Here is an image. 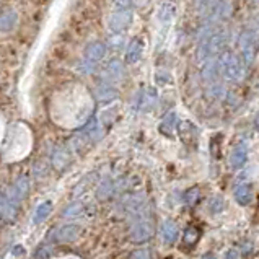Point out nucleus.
I'll return each instance as SVG.
<instances>
[{"mask_svg":"<svg viewBox=\"0 0 259 259\" xmlns=\"http://www.w3.org/2000/svg\"><path fill=\"white\" fill-rule=\"evenodd\" d=\"M111 192H113V184H111L108 180H105L101 186L98 188V192H96V194H98L100 199H106L111 196Z\"/></svg>","mask_w":259,"mask_h":259,"instance_id":"obj_20","label":"nucleus"},{"mask_svg":"<svg viewBox=\"0 0 259 259\" xmlns=\"http://www.w3.org/2000/svg\"><path fill=\"white\" fill-rule=\"evenodd\" d=\"M105 75L108 77V83L109 82H113V80H119L122 77V65L121 62H117V61H113L109 65H108V69L105 72Z\"/></svg>","mask_w":259,"mask_h":259,"instance_id":"obj_13","label":"nucleus"},{"mask_svg":"<svg viewBox=\"0 0 259 259\" xmlns=\"http://www.w3.org/2000/svg\"><path fill=\"white\" fill-rule=\"evenodd\" d=\"M199 196H201V192H199L197 188H191L186 191V194H184V202L188 205H194L197 201H199Z\"/></svg>","mask_w":259,"mask_h":259,"instance_id":"obj_18","label":"nucleus"},{"mask_svg":"<svg viewBox=\"0 0 259 259\" xmlns=\"http://www.w3.org/2000/svg\"><path fill=\"white\" fill-rule=\"evenodd\" d=\"M201 259H215V257H213V254H210V253H209V254H204Z\"/></svg>","mask_w":259,"mask_h":259,"instance_id":"obj_25","label":"nucleus"},{"mask_svg":"<svg viewBox=\"0 0 259 259\" xmlns=\"http://www.w3.org/2000/svg\"><path fill=\"white\" fill-rule=\"evenodd\" d=\"M131 10H121V12H114V15L109 20V26L114 33L124 31L125 28L131 23Z\"/></svg>","mask_w":259,"mask_h":259,"instance_id":"obj_7","label":"nucleus"},{"mask_svg":"<svg viewBox=\"0 0 259 259\" xmlns=\"http://www.w3.org/2000/svg\"><path fill=\"white\" fill-rule=\"evenodd\" d=\"M175 125H176V114H168L163 121H161L160 124V131L163 132V134L166 136H171L173 134V129H175Z\"/></svg>","mask_w":259,"mask_h":259,"instance_id":"obj_15","label":"nucleus"},{"mask_svg":"<svg viewBox=\"0 0 259 259\" xmlns=\"http://www.w3.org/2000/svg\"><path fill=\"white\" fill-rule=\"evenodd\" d=\"M93 213H95L93 205L78 202V204H72L70 207H67L62 215L65 219H88V217H92Z\"/></svg>","mask_w":259,"mask_h":259,"instance_id":"obj_2","label":"nucleus"},{"mask_svg":"<svg viewBox=\"0 0 259 259\" xmlns=\"http://www.w3.org/2000/svg\"><path fill=\"white\" fill-rule=\"evenodd\" d=\"M18 21V15L13 10H7L4 13H0V33L12 31Z\"/></svg>","mask_w":259,"mask_h":259,"instance_id":"obj_10","label":"nucleus"},{"mask_svg":"<svg viewBox=\"0 0 259 259\" xmlns=\"http://www.w3.org/2000/svg\"><path fill=\"white\" fill-rule=\"evenodd\" d=\"M233 197L240 205H249L251 201H253V184L248 183V181L238 183L235 186Z\"/></svg>","mask_w":259,"mask_h":259,"instance_id":"obj_4","label":"nucleus"},{"mask_svg":"<svg viewBox=\"0 0 259 259\" xmlns=\"http://www.w3.org/2000/svg\"><path fill=\"white\" fill-rule=\"evenodd\" d=\"M224 259H240V256H238V253H236L235 249H228L225 253V256H224Z\"/></svg>","mask_w":259,"mask_h":259,"instance_id":"obj_24","label":"nucleus"},{"mask_svg":"<svg viewBox=\"0 0 259 259\" xmlns=\"http://www.w3.org/2000/svg\"><path fill=\"white\" fill-rule=\"evenodd\" d=\"M178 230H180V228H178V225L173 220H165L163 224H161V238H163V241L168 243V245H171L178 238Z\"/></svg>","mask_w":259,"mask_h":259,"instance_id":"obj_9","label":"nucleus"},{"mask_svg":"<svg viewBox=\"0 0 259 259\" xmlns=\"http://www.w3.org/2000/svg\"><path fill=\"white\" fill-rule=\"evenodd\" d=\"M140 54H142V44H140L139 41H132V44L129 46V49H127V62H137L139 61V57H140Z\"/></svg>","mask_w":259,"mask_h":259,"instance_id":"obj_14","label":"nucleus"},{"mask_svg":"<svg viewBox=\"0 0 259 259\" xmlns=\"http://www.w3.org/2000/svg\"><path fill=\"white\" fill-rule=\"evenodd\" d=\"M153 235V222L149 217H139L131 228V238L136 243L147 241Z\"/></svg>","mask_w":259,"mask_h":259,"instance_id":"obj_1","label":"nucleus"},{"mask_svg":"<svg viewBox=\"0 0 259 259\" xmlns=\"http://www.w3.org/2000/svg\"><path fill=\"white\" fill-rule=\"evenodd\" d=\"M105 53H106V46L103 42H100V41L90 42L87 46V49H85V64L92 65V67H93L96 62L101 61L103 56H105Z\"/></svg>","mask_w":259,"mask_h":259,"instance_id":"obj_3","label":"nucleus"},{"mask_svg":"<svg viewBox=\"0 0 259 259\" xmlns=\"http://www.w3.org/2000/svg\"><path fill=\"white\" fill-rule=\"evenodd\" d=\"M113 4H114L116 12H121V10H131L132 0H113Z\"/></svg>","mask_w":259,"mask_h":259,"instance_id":"obj_23","label":"nucleus"},{"mask_svg":"<svg viewBox=\"0 0 259 259\" xmlns=\"http://www.w3.org/2000/svg\"><path fill=\"white\" fill-rule=\"evenodd\" d=\"M155 100H157V95H155V92L149 90L145 95H142V100H140L139 106L142 109H150L155 105Z\"/></svg>","mask_w":259,"mask_h":259,"instance_id":"obj_17","label":"nucleus"},{"mask_svg":"<svg viewBox=\"0 0 259 259\" xmlns=\"http://www.w3.org/2000/svg\"><path fill=\"white\" fill-rule=\"evenodd\" d=\"M224 209H225V201L220 196H213L209 201V212L213 213V215H215V213H220Z\"/></svg>","mask_w":259,"mask_h":259,"instance_id":"obj_16","label":"nucleus"},{"mask_svg":"<svg viewBox=\"0 0 259 259\" xmlns=\"http://www.w3.org/2000/svg\"><path fill=\"white\" fill-rule=\"evenodd\" d=\"M199 240V232L196 230L194 227H189L186 232H184V238L183 241L186 243V245H194V243Z\"/></svg>","mask_w":259,"mask_h":259,"instance_id":"obj_19","label":"nucleus"},{"mask_svg":"<svg viewBox=\"0 0 259 259\" xmlns=\"http://www.w3.org/2000/svg\"><path fill=\"white\" fill-rule=\"evenodd\" d=\"M28 189H29L28 180H26V178H20V180L12 186V189L7 192V196H9V199H10L12 202H15V204L18 205L25 199Z\"/></svg>","mask_w":259,"mask_h":259,"instance_id":"obj_6","label":"nucleus"},{"mask_svg":"<svg viewBox=\"0 0 259 259\" xmlns=\"http://www.w3.org/2000/svg\"><path fill=\"white\" fill-rule=\"evenodd\" d=\"M131 259H152V251L147 249V248L136 249L134 253H132V257Z\"/></svg>","mask_w":259,"mask_h":259,"instance_id":"obj_22","label":"nucleus"},{"mask_svg":"<svg viewBox=\"0 0 259 259\" xmlns=\"http://www.w3.org/2000/svg\"><path fill=\"white\" fill-rule=\"evenodd\" d=\"M80 236V227L78 225H64L54 232L53 238L56 243H72Z\"/></svg>","mask_w":259,"mask_h":259,"instance_id":"obj_5","label":"nucleus"},{"mask_svg":"<svg viewBox=\"0 0 259 259\" xmlns=\"http://www.w3.org/2000/svg\"><path fill=\"white\" fill-rule=\"evenodd\" d=\"M248 160V147L246 144H238L236 147H233V150L230 153V165L232 168L238 169L243 168Z\"/></svg>","mask_w":259,"mask_h":259,"instance_id":"obj_8","label":"nucleus"},{"mask_svg":"<svg viewBox=\"0 0 259 259\" xmlns=\"http://www.w3.org/2000/svg\"><path fill=\"white\" fill-rule=\"evenodd\" d=\"M51 212H53V202H49V201L41 202V204L38 205V209H36V212H34V219H33V222H34L36 225L42 224V222L51 215Z\"/></svg>","mask_w":259,"mask_h":259,"instance_id":"obj_11","label":"nucleus"},{"mask_svg":"<svg viewBox=\"0 0 259 259\" xmlns=\"http://www.w3.org/2000/svg\"><path fill=\"white\" fill-rule=\"evenodd\" d=\"M116 95H117V92L113 88V85L108 82L101 83L98 87V90H96V96H98L100 101H109V100L116 98Z\"/></svg>","mask_w":259,"mask_h":259,"instance_id":"obj_12","label":"nucleus"},{"mask_svg":"<svg viewBox=\"0 0 259 259\" xmlns=\"http://www.w3.org/2000/svg\"><path fill=\"white\" fill-rule=\"evenodd\" d=\"M54 165H57L59 168L67 165V153L62 152V150H57L54 153Z\"/></svg>","mask_w":259,"mask_h":259,"instance_id":"obj_21","label":"nucleus"}]
</instances>
